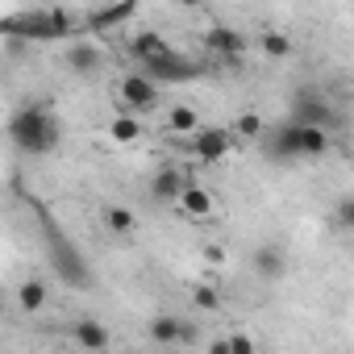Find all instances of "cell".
<instances>
[{
  "label": "cell",
  "mask_w": 354,
  "mask_h": 354,
  "mask_svg": "<svg viewBox=\"0 0 354 354\" xmlns=\"http://www.w3.org/2000/svg\"><path fill=\"white\" fill-rule=\"evenodd\" d=\"M234 133H242V138H259V133H263V117L242 113V117H238V125H234Z\"/></svg>",
  "instance_id": "25"
},
{
  "label": "cell",
  "mask_w": 354,
  "mask_h": 354,
  "mask_svg": "<svg viewBox=\"0 0 354 354\" xmlns=\"http://www.w3.org/2000/svg\"><path fill=\"white\" fill-rule=\"evenodd\" d=\"M259 46H263V55H267V59H292V38H288V34L267 30V34L259 38Z\"/></svg>",
  "instance_id": "21"
},
{
  "label": "cell",
  "mask_w": 354,
  "mask_h": 354,
  "mask_svg": "<svg viewBox=\"0 0 354 354\" xmlns=\"http://www.w3.org/2000/svg\"><path fill=\"white\" fill-rule=\"evenodd\" d=\"M117 104L133 117V113H150L154 104H158V84H150L142 71L138 75H125L121 84H117Z\"/></svg>",
  "instance_id": "5"
},
{
  "label": "cell",
  "mask_w": 354,
  "mask_h": 354,
  "mask_svg": "<svg viewBox=\"0 0 354 354\" xmlns=\"http://www.w3.org/2000/svg\"><path fill=\"white\" fill-rule=\"evenodd\" d=\"M230 129H217V125H201L196 133H192V154L201 158V162H221L225 154H230Z\"/></svg>",
  "instance_id": "6"
},
{
  "label": "cell",
  "mask_w": 354,
  "mask_h": 354,
  "mask_svg": "<svg viewBox=\"0 0 354 354\" xmlns=\"http://www.w3.org/2000/svg\"><path fill=\"white\" fill-rule=\"evenodd\" d=\"M9 138L21 154H50L59 146V117L46 104H21L9 121Z\"/></svg>",
  "instance_id": "2"
},
{
  "label": "cell",
  "mask_w": 354,
  "mask_h": 354,
  "mask_svg": "<svg viewBox=\"0 0 354 354\" xmlns=\"http://www.w3.org/2000/svg\"><path fill=\"white\" fill-rule=\"evenodd\" d=\"M46 296H50V292H46V283H42V279H26V283H21V292H17V300H21V308H26V313H42Z\"/></svg>",
  "instance_id": "19"
},
{
  "label": "cell",
  "mask_w": 354,
  "mask_h": 354,
  "mask_svg": "<svg viewBox=\"0 0 354 354\" xmlns=\"http://www.w3.org/2000/svg\"><path fill=\"white\" fill-rule=\"evenodd\" d=\"M0 317H5V292H0Z\"/></svg>",
  "instance_id": "30"
},
{
  "label": "cell",
  "mask_w": 354,
  "mask_h": 354,
  "mask_svg": "<svg viewBox=\"0 0 354 354\" xmlns=\"http://www.w3.org/2000/svg\"><path fill=\"white\" fill-rule=\"evenodd\" d=\"M250 267H254V275H263V279H283V275H288V254H283L279 246H259V250L250 254Z\"/></svg>",
  "instance_id": "13"
},
{
  "label": "cell",
  "mask_w": 354,
  "mask_h": 354,
  "mask_svg": "<svg viewBox=\"0 0 354 354\" xmlns=\"http://www.w3.org/2000/svg\"><path fill=\"white\" fill-rule=\"evenodd\" d=\"M205 46H209L213 55H221V59H242L246 38H242L234 26H213V30L205 34Z\"/></svg>",
  "instance_id": "12"
},
{
  "label": "cell",
  "mask_w": 354,
  "mask_h": 354,
  "mask_svg": "<svg viewBox=\"0 0 354 354\" xmlns=\"http://www.w3.org/2000/svg\"><path fill=\"white\" fill-rule=\"evenodd\" d=\"M271 154H275V158H300V146H296V125H283V129L271 138Z\"/></svg>",
  "instance_id": "22"
},
{
  "label": "cell",
  "mask_w": 354,
  "mask_h": 354,
  "mask_svg": "<svg viewBox=\"0 0 354 354\" xmlns=\"http://www.w3.org/2000/svg\"><path fill=\"white\" fill-rule=\"evenodd\" d=\"M100 63H104V50H100L96 42L80 38V42H71V46H67V67H71L75 75H96V71H100Z\"/></svg>",
  "instance_id": "11"
},
{
  "label": "cell",
  "mask_w": 354,
  "mask_h": 354,
  "mask_svg": "<svg viewBox=\"0 0 354 354\" xmlns=\"http://www.w3.org/2000/svg\"><path fill=\"white\" fill-rule=\"evenodd\" d=\"M180 317H171V313H158L154 321H150V342H158V346H171V342H180Z\"/></svg>",
  "instance_id": "17"
},
{
  "label": "cell",
  "mask_w": 354,
  "mask_h": 354,
  "mask_svg": "<svg viewBox=\"0 0 354 354\" xmlns=\"http://www.w3.org/2000/svg\"><path fill=\"white\" fill-rule=\"evenodd\" d=\"M167 125H171L175 133H196V129H201V117H196V109H188V104H175V109L167 113Z\"/></svg>",
  "instance_id": "20"
},
{
  "label": "cell",
  "mask_w": 354,
  "mask_h": 354,
  "mask_svg": "<svg viewBox=\"0 0 354 354\" xmlns=\"http://www.w3.org/2000/svg\"><path fill=\"white\" fill-rule=\"evenodd\" d=\"M38 209V217H42V230H46V250H50V259H55V271H59V279L67 283V288H75V292H88L92 288V271H88V263H84V254L67 242V234L46 217V209L42 205H34Z\"/></svg>",
  "instance_id": "3"
},
{
  "label": "cell",
  "mask_w": 354,
  "mask_h": 354,
  "mask_svg": "<svg viewBox=\"0 0 354 354\" xmlns=\"http://www.w3.org/2000/svg\"><path fill=\"white\" fill-rule=\"evenodd\" d=\"M133 13H138L133 0H125V5H104V9H88V13H84V30H88V34H109V30L125 26Z\"/></svg>",
  "instance_id": "7"
},
{
  "label": "cell",
  "mask_w": 354,
  "mask_h": 354,
  "mask_svg": "<svg viewBox=\"0 0 354 354\" xmlns=\"http://www.w3.org/2000/svg\"><path fill=\"white\" fill-rule=\"evenodd\" d=\"M296 146H300V158H321L329 150V133L313 125H296Z\"/></svg>",
  "instance_id": "15"
},
{
  "label": "cell",
  "mask_w": 354,
  "mask_h": 354,
  "mask_svg": "<svg viewBox=\"0 0 354 354\" xmlns=\"http://www.w3.org/2000/svg\"><path fill=\"white\" fill-rule=\"evenodd\" d=\"M80 30L75 13L67 9H21L0 21V34H13L17 42H59Z\"/></svg>",
  "instance_id": "1"
},
{
  "label": "cell",
  "mask_w": 354,
  "mask_h": 354,
  "mask_svg": "<svg viewBox=\"0 0 354 354\" xmlns=\"http://www.w3.org/2000/svg\"><path fill=\"white\" fill-rule=\"evenodd\" d=\"M292 125H313V129H333V113H329V104L317 96V92H300L296 96V121Z\"/></svg>",
  "instance_id": "8"
},
{
  "label": "cell",
  "mask_w": 354,
  "mask_h": 354,
  "mask_svg": "<svg viewBox=\"0 0 354 354\" xmlns=\"http://www.w3.org/2000/svg\"><path fill=\"white\" fill-rule=\"evenodd\" d=\"M192 180L180 171V167H162V171H154V180H150V196L158 201V205H175L184 196V188H188Z\"/></svg>",
  "instance_id": "9"
},
{
  "label": "cell",
  "mask_w": 354,
  "mask_h": 354,
  "mask_svg": "<svg viewBox=\"0 0 354 354\" xmlns=\"http://www.w3.org/2000/svg\"><path fill=\"white\" fill-rule=\"evenodd\" d=\"M146 71V80L150 84H188V80H201L205 75V67L201 63H192V59H184V55H162V59H150V63H142Z\"/></svg>",
  "instance_id": "4"
},
{
  "label": "cell",
  "mask_w": 354,
  "mask_h": 354,
  "mask_svg": "<svg viewBox=\"0 0 354 354\" xmlns=\"http://www.w3.org/2000/svg\"><path fill=\"white\" fill-rule=\"evenodd\" d=\"M71 337H75V346H80V350H92V354L109 350V342H113L109 325H104V321H96V317H80V321L71 325Z\"/></svg>",
  "instance_id": "10"
},
{
  "label": "cell",
  "mask_w": 354,
  "mask_h": 354,
  "mask_svg": "<svg viewBox=\"0 0 354 354\" xmlns=\"http://www.w3.org/2000/svg\"><path fill=\"white\" fill-rule=\"evenodd\" d=\"M225 337H230V354H259L250 333H225Z\"/></svg>",
  "instance_id": "26"
},
{
  "label": "cell",
  "mask_w": 354,
  "mask_h": 354,
  "mask_svg": "<svg viewBox=\"0 0 354 354\" xmlns=\"http://www.w3.org/2000/svg\"><path fill=\"white\" fill-rule=\"evenodd\" d=\"M129 50H133V59H142V63H150V59H162V55H171V46H167V38H162V34H133Z\"/></svg>",
  "instance_id": "16"
},
{
  "label": "cell",
  "mask_w": 354,
  "mask_h": 354,
  "mask_svg": "<svg viewBox=\"0 0 354 354\" xmlns=\"http://www.w3.org/2000/svg\"><path fill=\"white\" fill-rule=\"evenodd\" d=\"M209 354H230V337H213L209 342Z\"/></svg>",
  "instance_id": "29"
},
{
  "label": "cell",
  "mask_w": 354,
  "mask_h": 354,
  "mask_svg": "<svg viewBox=\"0 0 354 354\" xmlns=\"http://www.w3.org/2000/svg\"><path fill=\"white\" fill-rule=\"evenodd\" d=\"M337 221H342V225H354V201H350V196L337 201Z\"/></svg>",
  "instance_id": "27"
},
{
  "label": "cell",
  "mask_w": 354,
  "mask_h": 354,
  "mask_svg": "<svg viewBox=\"0 0 354 354\" xmlns=\"http://www.w3.org/2000/svg\"><path fill=\"white\" fill-rule=\"evenodd\" d=\"M205 259L217 267V263H225V250H221V246H205Z\"/></svg>",
  "instance_id": "28"
},
{
  "label": "cell",
  "mask_w": 354,
  "mask_h": 354,
  "mask_svg": "<svg viewBox=\"0 0 354 354\" xmlns=\"http://www.w3.org/2000/svg\"><path fill=\"white\" fill-rule=\"evenodd\" d=\"M109 138H113V142H121V146H125V142H138V138H142V125H138V117H129V113H117V117L109 121Z\"/></svg>",
  "instance_id": "18"
},
{
  "label": "cell",
  "mask_w": 354,
  "mask_h": 354,
  "mask_svg": "<svg viewBox=\"0 0 354 354\" xmlns=\"http://www.w3.org/2000/svg\"><path fill=\"white\" fill-rule=\"evenodd\" d=\"M192 304L205 308V313H217V308H221V292H217L213 283H196V288H192Z\"/></svg>",
  "instance_id": "24"
},
{
  "label": "cell",
  "mask_w": 354,
  "mask_h": 354,
  "mask_svg": "<svg viewBox=\"0 0 354 354\" xmlns=\"http://www.w3.org/2000/svg\"><path fill=\"white\" fill-rule=\"evenodd\" d=\"M175 205H180L188 217H213V209H217V205H213V192H209V188H201V184H188V188H184V196L175 201Z\"/></svg>",
  "instance_id": "14"
},
{
  "label": "cell",
  "mask_w": 354,
  "mask_h": 354,
  "mask_svg": "<svg viewBox=\"0 0 354 354\" xmlns=\"http://www.w3.org/2000/svg\"><path fill=\"white\" fill-rule=\"evenodd\" d=\"M104 225H109L113 234H129V230H133V213L121 209V205H109V209H104Z\"/></svg>",
  "instance_id": "23"
}]
</instances>
